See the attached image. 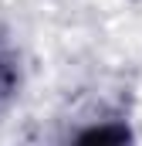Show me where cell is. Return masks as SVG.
<instances>
[{
    "mask_svg": "<svg viewBox=\"0 0 142 146\" xmlns=\"http://www.w3.org/2000/svg\"><path fill=\"white\" fill-rule=\"evenodd\" d=\"M17 88H20V54L14 41L0 31V109L17 95Z\"/></svg>",
    "mask_w": 142,
    "mask_h": 146,
    "instance_id": "obj_1",
    "label": "cell"
},
{
    "mask_svg": "<svg viewBox=\"0 0 142 146\" xmlns=\"http://www.w3.org/2000/svg\"><path fill=\"white\" fill-rule=\"evenodd\" d=\"M74 139H81V143H125V139H132V129L125 122L108 119L102 126H88V129L74 133Z\"/></svg>",
    "mask_w": 142,
    "mask_h": 146,
    "instance_id": "obj_2",
    "label": "cell"
}]
</instances>
